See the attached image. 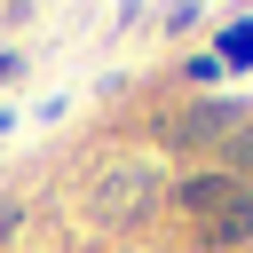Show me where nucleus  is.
Returning a JSON list of instances; mask_svg holds the SVG:
<instances>
[{
	"label": "nucleus",
	"mask_w": 253,
	"mask_h": 253,
	"mask_svg": "<svg viewBox=\"0 0 253 253\" xmlns=\"http://www.w3.org/2000/svg\"><path fill=\"white\" fill-rule=\"evenodd\" d=\"M158 206V166H111L103 182H95V221L103 229H126L134 213H150Z\"/></svg>",
	"instance_id": "f257e3e1"
},
{
	"label": "nucleus",
	"mask_w": 253,
	"mask_h": 253,
	"mask_svg": "<svg viewBox=\"0 0 253 253\" xmlns=\"http://www.w3.org/2000/svg\"><path fill=\"white\" fill-rule=\"evenodd\" d=\"M229 166H237V174H253V111H245V126L229 134Z\"/></svg>",
	"instance_id": "39448f33"
},
{
	"label": "nucleus",
	"mask_w": 253,
	"mask_h": 253,
	"mask_svg": "<svg viewBox=\"0 0 253 253\" xmlns=\"http://www.w3.org/2000/svg\"><path fill=\"white\" fill-rule=\"evenodd\" d=\"M245 237H253V190L237 182V190H229V198L206 213V245H213V253H237Z\"/></svg>",
	"instance_id": "7ed1b4c3"
},
{
	"label": "nucleus",
	"mask_w": 253,
	"mask_h": 253,
	"mask_svg": "<svg viewBox=\"0 0 253 253\" xmlns=\"http://www.w3.org/2000/svg\"><path fill=\"white\" fill-rule=\"evenodd\" d=\"M245 126V103H229V95H213V103H198V111H182L174 126H166V142H182V150H198V142H213V134H237Z\"/></svg>",
	"instance_id": "f03ea898"
},
{
	"label": "nucleus",
	"mask_w": 253,
	"mask_h": 253,
	"mask_svg": "<svg viewBox=\"0 0 253 253\" xmlns=\"http://www.w3.org/2000/svg\"><path fill=\"white\" fill-rule=\"evenodd\" d=\"M229 190H237V182H229V174H198V182H182V206H190V213H198V221H206V213H213V206H221V198H229Z\"/></svg>",
	"instance_id": "20e7f679"
}]
</instances>
